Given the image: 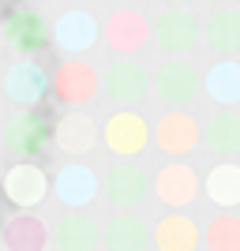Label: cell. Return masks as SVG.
I'll return each mask as SVG.
<instances>
[{
  "label": "cell",
  "mask_w": 240,
  "mask_h": 251,
  "mask_svg": "<svg viewBox=\"0 0 240 251\" xmlns=\"http://www.w3.org/2000/svg\"><path fill=\"white\" fill-rule=\"evenodd\" d=\"M154 42L161 45L165 52H188L191 45L199 42V19L191 15V11H184V8H169V11H161L154 19Z\"/></svg>",
  "instance_id": "1"
},
{
  "label": "cell",
  "mask_w": 240,
  "mask_h": 251,
  "mask_svg": "<svg viewBox=\"0 0 240 251\" xmlns=\"http://www.w3.org/2000/svg\"><path fill=\"white\" fill-rule=\"evenodd\" d=\"M154 90H158V98H161L165 105L180 109V105H188L191 98L199 94V75H195V68H191V64L169 60V64H161V68H158Z\"/></svg>",
  "instance_id": "2"
},
{
  "label": "cell",
  "mask_w": 240,
  "mask_h": 251,
  "mask_svg": "<svg viewBox=\"0 0 240 251\" xmlns=\"http://www.w3.org/2000/svg\"><path fill=\"white\" fill-rule=\"evenodd\" d=\"M199 139H203L199 124L191 120L188 113H180V109L165 113L161 120H158V127H154V143L165 150V154H173V157L191 154V150L199 147Z\"/></svg>",
  "instance_id": "3"
},
{
  "label": "cell",
  "mask_w": 240,
  "mask_h": 251,
  "mask_svg": "<svg viewBox=\"0 0 240 251\" xmlns=\"http://www.w3.org/2000/svg\"><path fill=\"white\" fill-rule=\"evenodd\" d=\"M146 139H150V127L139 113H128L120 109L116 116H109V124H105V147L113 150L120 157H132L146 147Z\"/></svg>",
  "instance_id": "4"
},
{
  "label": "cell",
  "mask_w": 240,
  "mask_h": 251,
  "mask_svg": "<svg viewBox=\"0 0 240 251\" xmlns=\"http://www.w3.org/2000/svg\"><path fill=\"white\" fill-rule=\"evenodd\" d=\"M150 90V75L139 68L135 60H116L105 72V94L116 105H139Z\"/></svg>",
  "instance_id": "5"
},
{
  "label": "cell",
  "mask_w": 240,
  "mask_h": 251,
  "mask_svg": "<svg viewBox=\"0 0 240 251\" xmlns=\"http://www.w3.org/2000/svg\"><path fill=\"white\" fill-rule=\"evenodd\" d=\"M154 191L169 206H188L199 191V176L191 173V165H165L154 180Z\"/></svg>",
  "instance_id": "6"
},
{
  "label": "cell",
  "mask_w": 240,
  "mask_h": 251,
  "mask_svg": "<svg viewBox=\"0 0 240 251\" xmlns=\"http://www.w3.org/2000/svg\"><path fill=\"white\" fill-rule=\"evenodd\" d=\"M146 38H150V26H146V19L139 11H116L113 19L105 23V42L113 45V49H120V52L143 49Z\"/></svg>",
  "instance_id": "7"
},
{
  "label": "cell",
  "mask_w": 240,
  "mask_h": 251,
  "mask_svg": "<svg viewBox=\"0 0 240 251\" xmlns=\"http://www.w3.org/2000/svg\"><path fill=\"white\" fill-rule=\"evenodd\" d=\"M53 86H56V98L68 105H83L94 98L98 90V75L86 68V64L72 60V64H64L60 72H56V79H53Z\"/></svg>",
  "instance_id": "8"
},
{
  "label": "cell",
  "mask_w": 240,
  "mask_h": 251,
  "mask_svg": "<svg viewBox=\"0 0 240 251\" xmlns=\"http://www.w3.org/2000/svg\"><path fill=\"white\" fill-rule=\"evenodd\" d=\"M146 173L139 165H116L109 176H105V195L116 202V206H139L146 199Z\"/></svg>",
  "instance_id": "9"
},
{
  "label": "cell",
  "mask_w": 240,
  "mask_h": 251,
  "mask_svg": "<svg viewBox=\"0 0 240 251\" xmlns=\"http://www.w3.org/2000/svg\"><path fill=\"white\" fill-rule=\"evenodd\" d=\"M94 38H98V23L86 15V11H68V15H60L56 19V45L60 49H68V52H83V49H90L94 45Z\"/></svg>",
  "instance_id": "10"
},
{
  "label": "cell",
  "mask_w": 240,
  "mask_h": 251,
  "mask_svg": "<svg viewBox=\"0 0 240 251\" xmlns=\"http://www.w3.org/2000/svg\"><path fill=\"white\" fill-rule=\"evenodd\" d=\"M203 34H207L210 49H218L221 56L240 52V11H237V8L214 11V15L207 19V26H203Z\"/></svg>",
  "instance_id": "11"
},
{
  "label": "cell",
  "mask_w": 240,
  "mask_h": 251,
  "mask_svg": "<svg viewBox=\"0 0 240 251\" xmlns=\"http://www.w3.org/2000/svg\"><path fill=\"white\" fill-rule=\"evenodd\" d=\"M4 195L11 202H19V206H30L45 195V173L38 165H15L8 169V176H4Z\"/></svg>",
  "instance_id": "12"
},
{
  "label": "cell",
  "mask_w": 240,
  "mask_h": 251,
  "mask_svg": "<svg viewBox=\"0 0 240 251\" xmlns=\"http://www.w3.org/2000/svg\"><path fill=\"white\" fill-rule=\"evenodd\" d=\"M4 90H8L11 101H19V105H34L38 98H42L45 90V75L42 68H34V64H15L8 75H4Z\"/></svg>",
  "instance_id": "13"
},
{
  "label": "cell",
  "mask_w": 240,
  "mask_h": 251,
  "mask_svg": "<svg viewBox=\"0 0 240 251\" xmlns=\"http://www.w3.org/2000/svg\"><path fill=\"white\" fill-rule=\"evenodd\" d=\"M207 94L218 105H237L240 101V64L237 60H218L203 79Z\"/></svg>",
  "instance_id": "14"
},
{
  "label": "cell",
  "mask_w": 240,
  "mask_h": 251,
  "mask_svg": "<svg viewBox=\"0 0 240 251\" xmlns=\"http://www.w3.org/2000/svg\"><path fill=\"white\" fill-rule=\"evenodd\" d=\"M154 240H158L161 251H195L199 229H195V221L184 218V214H169V218L158 225Z\"/></svg>",
  "instance_id": "15"
},
{
  "label": "cell",
  "mask_w": 240,
  "mask_h": 251,
  "mask_svg": "<svg viewBox=\"0 0 240 251\" xmlns=\"http://www.w3.org/2000/svg\"><path fill=\"white\" fill-rule=\"evenodd\" d=\"M94 188H98V180L86 165H64L60 176H56V191H60V199L68 202V206L90 202L94 199Z\"/></svg>",
  "instance_id": "16"
},
{
  "label": "cell",
  "mask_w": 240,
  "mask_h": 251,
  "mask_svg": "<svg viewBox=\"0 0 240 251\" xmlns=\"http://www.w3.org/2000/svg\"><path fill=\"white\" fill-rule=\"evenodd\" d=\"M203 139H207V147L214 150V154H221V157L240 154V116L229 113V109H225V113H218V116L207 124Z\"/></svg>",
  "instance_id": "17"
},
{
  "label": "cell",
  "mask_w": 240,
  "mask_h": 251,
  "mask_svg": "<svg viewBox=\"0 0 240 251\" xmlns=\"http://www.w3.org/2000/svg\"><path fill=\"white\" fill-rule=\"evenodd\" d=\"M8 143L19 150V154H38V150H45V143H49V124H45V116L23 113L19 120L8 127Z\"/></svg>",
  "instance_id": "18"
},
{
  "label": "cell",
  "mask_w": 240,
  "mask_h": 251,
  "mask_svg": "<svg viewBox=\"0 0 240 251\" xmlns=\"http://www.w3.org/2000/svg\"><path fill=\"white\" fill-rule=\"evenodd\" d=\"M207 195L210 202H218V206H240V165L225 161V165H214L207 176Z\"/></svg>",
  "instance_id": "19"
},
{
  "label": "cell",
  "mask_w": 240,
  "mask_h": 251,
  "mask_svg": "<svg viewBox=\"0 0 240 251\" xmlns=\"http://www.w3.org/2000/svg\"><path fill=\"white\" fill-rule=\"evenodd\" d=\"M4 34H8V42L19 52H34V49L45 45V26H42V19H38L34 11H15L8 19V30Z\"/></svg>",
  "instance_id": "20"
},
{
  "label": "cell",
  "mask_w": 240,
  "mask_h": 251,
  "mask_svg": "<svg viewBox=\"0 0 240 251\" xmlns=\"http://www.w3.org/2000/svg\"><path fill=\"white\" fill-rule=\"evenodd\" d=\"M105 240H109L113 251H143L146 229H143V221H135V218H116L109 225V232H105Z\"/></svg>",
  "instance_id": "21"
},
{
  "label": "cell",
  "mask_w": 240,
  "mask_h": 251,
  "mask_svg": "<svg viewBox=\"0 0 240 251\" xmlns=\"http://www.w3.org/2000/svg\"><path fill=\"white\" fill-rule=\"evenodd\" d=\"M56 143L64 150H72V154H83L90 143H94V127L86 116H64L60 127H56Z\"/></svg>",
  "instance_id": "22"
},
{
  "label": "cell",
  "mask_w": 240,
  "mask_h": 251,
  "mask_svg": "<svg viewBox=\"0 0 240 251\" xmlns=\"http://www.w3.org/2000/svg\"><path fill=\"white\" fill-rule=\"evenodd\" d=\"M207 244L210 251H240V218H233V214L214 218L207 229Z\"/></svg>",
  "instance_id": "23"
},
{
  "label": "cell",
  "mask_w": 240,
  "mask_h": 251,
  "mask_svg": "<svg viewBox=\"0 0 240 251\" xmlns=\"http://www.w3.org/2000/svg\"><path fill=\"white\" fill-rule=\"evenodd\" d=\"M56 240H60L64 251H90V244H94V225L86 218H72V221L60 225Z\"/></svg>",
  "instance_id": "24"
},
{
  "label": "cell",
  "mask_w": 240,
  "mask_h": 251,
  "mask_svg": "<svg viewBox=\"0 0 240 251\" xmlns=\"http://www.w3.org/2000/svg\"><path fill=\"white\" fill-rule=\"evenodd\" d=\"M169 4H184V0H169Z\"/></svg>",
  "instance_id": "25"
},
{
  "label": "cell",
  "mask_w": 240,
  "mask_h": 251,
  "mask_svg": "<svg viewBox=\"0 0 240 251\" xmlns=\"http://www.w3.org/2000/svg\"><path fill=\"white\" fill-rule=\"evenodd\" d=\"M225 4H233V0H225Z\"/></svg>",
  "instance_id": "26"
}]
</instances>
